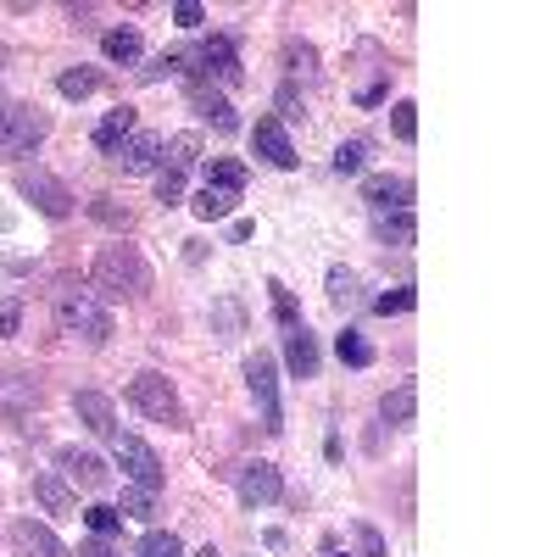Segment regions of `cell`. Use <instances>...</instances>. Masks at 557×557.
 Returning a JSON list of instances; mask_svg holds the SVG:
<instances>
[{"label": "cell", "mask_w": 557, "mask_h": 557, "mask_svg": "<svg viewBox=\"0 0 557 557\" xmlns=\"http://www.w3.org/2000/svg\"><path fill=\"white\" fill-rule=\"evenodd\" d=\"M57 330L62 335H78L84 346H107L112 341V312L89 290H62L57 296Z\"/></svg>", "instance_id": "obj_1"}, {"label": "cell", "mask_w": 557, "mask_h": 557, "mask_svg": "<svg viewBox=\"0 0 557 557\" xmlns=\"http://www.w3.org/2000/svg\"><path fill=\"white\" fill-rule=\"evenodd\" d=\"M96 290H107V296H146L151 290V268H146V257H139L134 246H107L101 257H96Z\"/></svg>", "instance_id": "obj_2"}, {"label": "cell", "mask_w": 557, "mask_h": 557, "mask_svg": "<svg viewBox=\"0 0 557 557\" xmlns=\"http://www.w3.org/2000/svg\"><path fill=\"white\" fill-rule=\"evenodd\" d=\"M128 401L146 412V418H157V424L184 430V401H178V391L168 385V374H157V368H146V374L128 380Z\"/></svg>", "instance_id": "obj_3"}, {"label": "cell", "mask_w": 557, "mask_h": 557, "mask_svg": "<svg viewBox=\"0 0 557 557\" xmlns=\"http://www.w3.org/2000/svg\"><path fill=\"white\" fill-rule=\"evenodd\" d=\"M162 173H157V201L162 207H178L184 201V173L196 168V157H201V139L196 134H178L173 146H162Z\"/></svg>", "instance_id": "obj_4"}, {"label": "cell", "mask_w": 557, "mask_h": 557, "mask_svg": "<svg viewBox=\"0 0 557 557\" xmlns=\"http://www.w3.org/2000/svg\"><path fill=\"white\" fill-rule=\"evenodd\" d=\"M45 139V117L23 101H0V157H23Z\"/></svg>", "instance_id": "obj_5"}, {"label": "cell", "mask_w": 557, "mask_h": 557, "mask_svg": "<svg viewBox=\"0 0 557 557\" xmlns=\"http://www.w3.org/2000/svg\"><path fill=\"white\" fill-rule=\"evenodd\" d=\"M246 385H251V396H257V407H262V430L278 435V430H285V412H278V368H273L268 351L246 357Z\"/></svg>", "instance_id": "obj_6"}, {"label": "cell", "mask_w": 557, "mask_h": 557, "mask_svg": "<svg viewBox=\"0 0 557 557\" xmlns=\"http://www.w3.org/2000/svg\"><path fill=\"white\" fill-rule=\"evenodd\" d=\"M112 451H117V469L128 474V485H139V491H162V462H157V451L139 441V435H112Z\"/></svg>", "instance_id": "obj_7"}, {"label": "cell", "mask_w": 557, "mask_h": 557, "mask_svg": "<svg viewBox=\"0 0 557 557\" xmlns=\"http://www.w3.org/2000/svg\"><path fill=\"white\" fill-rule=\"evenodd\" d=\"M17 196H28L45 218H67L73 212V190H67L62 178H51L45 168H23L17 173Z\"/></svg>", "instance_id": "obj_8"}, {"label": "cell", "mask_w": 557, "mask_h": 557, "mask_svg": "<svg viewBox=\"0 0 557 557\" xmlns=\"http://www.w3.org/2000/svg\"><path fill=\"white\" fill-rule=\"evenodd\" d=\"M162 146H168L162 134H146V128H134V134L123 139V146L112 151V162H117L123 173H157V168H162Z\"/></svg>", "instance_id": "obj_9"}, {"label": "cell", "mask_w": 557, "mask_h": 557, "mask_svg": "<svg viewBox=\"0 0 557 557\" xmlns=\"http://www.w3.org/2000/svg\"><path fill=\"white\" fill-rule=\"evenodd\" d=\"M190 62H196L190 73H207V78H218V84H240V57H235V45H228L223 34H212Z\"/></svg>", "instance_id": "obj_10"}, {"label": "cell", "mask_w": 557, "mask_h": 557, "mask_svg": "<svg viewBox=\"0 0 557 557\" xmlns=\"http://www.w3.org/2000/svg\"><path fill=\"white\" fill-rule=\"evenodd\" d=\"M235 491H240V502H246V507H268V502L285 496V480H278L273 462H246L240 480H235Z\"/></svg>", "instance_id": "obj_11"}, {"label": "cell", "mask_w": 557, "mask_h": 557, "mask_svg": "<svg viewBox=\"0 0 557 557\" xmlns=\"http://www.w3.org/2000/svg\"><path fill=\"white\" fill-rule=\"evenodd\" d=\"M57 469L73 480V485H84V491H101L112 474H107V462L96 457V451H78V446H62L57 451Z\"/></svg>", "instance_id": "obj_12"}, {"label": "cell", "mask_w": 557, "mask_h": 557, "mask_svg": "<svg viewBox=\"0 0 557 557\" xmlns=\"http://www.w3.org/2000/svg\"><path fill=\"white\" fill-rule=\"evenodd\" d=\"M251 146H257V157L273 162V168H296V146H290V134H285V123H278V117H262V123L251 128Z\"/></svg>", "instance_id": "obj_13"}, {"label": "cell", "mask_w": 557, "mask_h": 557, "mask_svg": "<svg viewBox=\"0 0 557 557\" xmlns=\"http://www.w3.org/2000/svg\"><path fill=\"white\" fill-rule=\"evenodd\" d=\"M73 412H78V424L89 430V435H117V418H112V401L101 396V391H78L73 396Z\"/></svg>", "instance_id": "obj_14"}, {"label": "cell", "mask_w": 557, "mask_h": 557, "mask_svg": "<svg viewBox=\"0 0 557 557\" xmlns=\"http://www.w3.org/2000/svg\"><path fill=\"white\" fill-rule=\"evenodd\" d=\"M12 541H17V552H23V557H73L51 530L34 524V519H17V524H12Z\"/></svg>", "instance_id": "obj_15"}, {"label": "cell", "mask_w": 557, "mask_h": 557, "mask_svg": "<svg viewBox=\"0 0 557 557\" xmlns=\"http://www.w3.org/2000/svg\"><path fill=\"white\" fill-rule=\"evenodd\" d=\"M362 196H368V207H374V212H407L412 184H407V178L380 173V178H368V184H362Z\"/></svg>", "instance_id": "obj_16"}, {"label": "cell", "mask_w": 557, "mask_h": 557, "mask_svg": "<svg viewBox=\"0 0 557 557\" xmlns=\"http://www.w3.org/2000/svg\"><path fill=\"white\" fill-rule=\"evenodd\" d=\"M134 128H139V123H134V107H117V112H107V117L96 123V134H89V139H96V151H101V157H112Z\"/></svg>", "instance_id": "obj_17"}, {"label": "cell", "mask_w": 557, "mask_h": 557, "mask_svg": "<svg viewBox=\"0 0 557 557\" xmlns=\"http://www.w3.org/2000/svg\"><path fill=\"white\" fill-rule=\"evenodd\" d=\"M285 362H290L296 380H312L318 374V341L307 335V323H301V330H285Z\"/></svg>", "instance_id": "obj_18"}, {"label": "cell", "mask_w": 557, "mask_h": 557, "mask_svg": "<svg viewBox=\"0 0 557 557\" xmlns=\"http://www.w3.org/2000/svg\"><path fill=\"white\" fill-rule=\"evenodd\" d=\"M374 235L385 246H412L418 240V223H412V212H374Z\"/></svg>", "instance_id": "obj_19"}, {"label": "cell", "mask_w": 557, "mask_h": 557, "mask_svg": "<svg viewBox=\"0 0 557 557\" xmlns=\"http://www.w3.org/2000/svg\"><path fill=\"white\" fill-rule=\"evenodd\" d=\"M235 201H240V190H228V184H201V196L190 207H196V218H228Z\"/></svg>", "instance_id": "obj_20"}, {"label": "cell", "mask_w": 557, "mask_h": 557, "mask_svg": "<svg viewBox=\"0 0 557 557\" xmlns=\"http://www.w3.org/2000/svg\"><path fill=\"white\" fill-rule=\"evenodd\" d=\"M196 112L218 128V134H235L240 128V117H235V107H228L223 96H212V89H196Z\"/></svg>", "instance_id": "obj_21"}, {"label": "cell", "mask_w": 557, "mask_h": 557, "mask_svg": "<svg viewBox=\"0 0 557 557\" xmlns=\"http://www.w3.org/2000/svg\"><path fill=\"white\" fill-rule=\"evenodd\" d=\"M412 412H418V385H412V380L396 385V391L380 401V418H385V424H412Z\"/></svg>", "instance_id": "obj_22"}, {"label": "cell", "mask_w": 557, "mask_h": 557, "mask_svg": "<svg viewBox=\"0 0 557 557\" xmlns=\"http://www.w3.org/2000/svg\"><path fill=\"white\" fill-rule=\"evenodd\" d=\"M101 51L128 67V62H139V34H134V28H107V34H101Z\"/></svg>", "instance_id": "obj_23"}, {"label": "cell", "mask_w": 557, "mask_h": 557, "mask_svg": "<svg viewBox=\"0 0 557 557\" xmlns=\"http://www.w3.org/2000/svg\"><path fill=\"white\" fill-rule=\"evenodd\" d=\"M34 496L51 507V513H73V491L62 485V474H39L34 480Z\"/></svg>", "instance_id": "obj_24"}, {"label": "cell", "mask_w": 557, "mask_h": 557, "mask_svg": "<svg viewBox=\"0 0 557 557\" xmlns=\"http://www.w3.org/2000/svg\"><path fill=\"white\" fill-rule=\"evenodd\" d=\"M335 351H341V362H346V368H368V362H374V346H368L357 330H346V335L335 341Z\"/></svg>", "instance_id": "obj_25"}, {"label": "cell", "mask_w": 557, "mask_h": 557, "mask_svg": "<svg viewBox=\"0 0 557 557\" xmlns=\"http://www.w3.org/2000/svg\"><path fill=\"white\" fill-rule=\"evenodd\" d=\"M84 524H89V535H117L123 530V513H117V507H107V502H96V507H84Z\"/></svg>", "instance_id": "obj_26"}, {"label": "cell", "mask_w": 557, "mask_h": 557, "mask_svg": "<svg viewBox=\"0 0 557 557\" xmlns=\"http://www.w3.org/2000/svg\"><path fill=\"white\" fill-rule=\"evenodd\" d=\"M96 84H101V78L89 73V67H73V73H62V78H57V89H62L67 101H84V96H96Z\"/></svg>", "instance_id": "obj_27"}, {"label": "cell", "mask_w": 557, "mask_h": 557, "mask_svg": "<svg viewBox=\"0 0 557 557\" xmlns=\"http://www.w3.org/2000/svg\"><path fill=\"white\" fill-rule=\"evenodd\" d=\"M207 184H228V190H246V162H235V157H218V162L207 168Z\"/></svg>", "instance_id": "obj_28"}, {"label": "cell", "mask_w": 557, "mask_h": 557, "mask_svg": "<svg viewBox=\"0 0 557 557\" xmlns=\"http://www.w3.org/2000/svg\"><path fill=\"white\" fill-rule=\"evenodd\" d=\"M139 557H184V541L173 530H151L146 541H139Z\"/></svg>", "instance_id": "obj_29"}, {"label": "cell", "mask_w": 557, "mask_h": 557, "mask_svg": "<svg viewBox=\"0 0 557 557\" xmlns=\"http://www.w3.org/2000/svg\"><path fill=\"white\" fill-rule=\"evenodd\" d=\"M117 513H123V519H151V513H157V491H139V485H134V491L123 496Z\"/></svg>", "instance_id": "obj_30"}, {"label": "cell", "mask_w": 557, "mask_h": 557, "mask_svg": "<svg viewBox=\"0 0 557 557\" xmlns=\"http://www.w3.org/2000/svg\"><path fill=\"white\" fill-rule=\"evenodd\" d=\"M391 128H396V139H407V146H412V139H418V107L412 101H396L391 107Z\"/></svg>", "instance_id": "obj_31"}, {"label": "cell", "mask_w": 557, "mask_h": 557, "mask_svg": "<svg viewBox=\"0 0 557 557\" xmlns=\"http://www.w3.org/2000/svg\"><path fill=\"white\" fill-rule=\"evenodd\" d=\"M268 290H273V312H278V323H285V330H301V312H296L290 290H285V285H268Z\"/></svg>", "instance_id": "obj_32"}, {"label": "cell", "mask_w": 557, "mask_h": 557, "mask_svg": "<svg viewBox=\"0 0 557 557\" xmlns=\"http://www.w3.org/2000/svg\"><path fill=\"white\" fill-rule=\"evenodd\" d=\"M362 157H368L362 139H346V146L335 151V173H357V168H362Z\"/></svg>", "instance_id": "obj_33"}, {"label": "cell", "mask_w": 557, "mask_h": 557, "mask_svg": "<svg viewBox=\"0 0 557 557\" xmlns=\"http://www.w3.org/2000/svg\"><path fill=\"white\" fill-rule=\"evenodd\" d=\"M351 296H357V278H351L346 268H330V301H341V307H346Z\"/></svg>", "instance_id": "obj_34"}, {"label": "cell", "mask_w": 557, "mask_h": 557, "mask_svg": "<svg viewBox=\"0 0 557 557\" xmlns=\"http://www.w3.org/2000/svg\"><path fill=\"white\" fill-rule=\"evenodd\" d=\"M412 301H418L412 290H391V296L374 301V312H380V318H391V312H412Z\"/></svg>", "instance_id": "obj_35"}, {"label": "cell", "mask_w": 557, "mask_h": 557, "mask_svg": "<svg viewBox=\"0 0 557 557\" xmlns=\"http://www.w3.org/2000/svg\"><path fill=\"white\" fill-rule=\"evenodd\" d=\"M168 73H184V51H162V57L146 67V78H168Z\"/></svg>", "instance_id": "obj_36"}, {"label": "cell", "mask_w": 557, "mask_h": 557, "mask_svg": "<svg viewBox=\"0 0 557 557\" xmlns=\"http://www.w3.org/2000/svg\"><path fill=\"white\" fill-rule=\"evenodd\" d=\"M357 546H362V557H385V541L374 524H357Z\"/></svg>", "instance_id": "obj_37"}, {"label": "cell", "mask_w": 557, "mask_h": 557, "mask_svg": "<svg viewBox=\"0 0 557 557\" xmlns=\"http://www.w3.org/2000/svg\"><path fill=\"white\" fill-rule=\"evenodd\" d=\"M173 17H178V28H201V7H196V0H178Z\"/></svg>", "instance_id": "obj_38"}, {"label": "cell", "mask_w": 557, "mask_h": 557, "mask_svg": "<svg viewBox=\"0 0 557 557\" xmlns=\"http://www.w3.org/2000/svg\"><path fill=\"white\" fill-rule=\"evenodd\" d=\"M17 323H23V307L7 301V307H0V335H17Z\"/></svg>", "instance_id": "obj_39"}, {"label": "cell", "mask_w": 557, "mask_h": 557, "mask_svg": "<svg viewBox=\"0 0 557 557\" xmlns=\"http://www.w3.org/2000/svg\"><path fill=\"white\" fill-rule=\"evenodd\" d=\"M285 62H290V73H312V51H307V45H290Z\"/></svg>", "instance_id": "obj_40"}, {"label": "cell", "mask_w": 557, "mask_h": 557, "mask_svg": "<svg viewBox=\"0 0 557 557\" xmlns=\"http://www.w3.org/2000/svg\"><path fill=\"white\" fill-rule=\"evenodd\" d=\"M78 557H117V552L107 546V535H89V541L78 546Z\"/></svg>", "instance_id": "obj_41"}, {"label": "cell", "mask_w": 557, "mask_h": 557, "mask_svg": "<svg viewBox=\"0 0 557 557\" xmlns=\"http://www.w3.org/2000/svg\"><path fill=\"white\" fill-rule=\"evenodd\" d=\"M196 557H218V552H212V546H201V552H196Z\"/></svg>", "instance_id": "obj_42"}, {"label": "cell", "mask_w": 557, "mask_h": 557, "mask_svg": "<svg viewBox=\"0 0 557 557\" xmlns=\"http://www.w3.org/2000/svg\"><path fill=\"white\" fill-rule=\"evenodd\" d=\"M330 557H351V552H335V546H330Z\"/></svg>", "instance_id": "obj_43"}]
</instances>
